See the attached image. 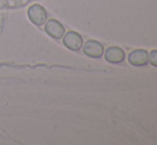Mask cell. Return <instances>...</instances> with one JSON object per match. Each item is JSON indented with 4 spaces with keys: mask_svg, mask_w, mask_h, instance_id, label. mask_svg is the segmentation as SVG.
Here are the masks:
<instances>
[{
    "mask_svg": "<svg viewBox=\"0 0 157 145\" xmlns=\"http://www.w3.org/2000/svg\"><path fill=\"white\" fill-rule=\"evenodd\" d=\"M45 32L50 37L55 39H60L64 36L65 33V28L60 21L56 20V19H50V20H46L45 27H44Z\"/></svg>",
    "mask_w": 157,
    "mask_h": 145,
    "instance_id": "7a4b0ae2",
    "label": "cell"
},
{
    "mask_svg": "<svg viewBox=\"0 0 157 145\" xmlns=\"http://www.w3.org/2000/svg\"><path fill=\"white\" fill-rule=\"evenodd\" d=\"M128 62L134 66H142L149 62V54L144 49H136L128 54Z\"/></svg>",
    "mask_w": 157,
    "mask_h": 145,
    "instance_id": "8992f818",
    "label": "cell"
},
{
    "mask_svg": "<svg viewBox=\"0 0 157 145\" xmlns=\"http://www.w3.org/2000/svg\"><path fill=\"white\" fill-rule=\"evenodd\" d=\"M149 61L153 66L157 67V49L151 51V54H149Z\"/></svg>",
    "mask_w": 157,
    "mask_h": 145,
    "instance_id": "52a82bcc",
    "label": "cell"
},
{
    "mask_svg": "<svg viewBox=\"0 0 157 145\" xmlns=\"http://www.w3.org/2000/svg\"><path fill=\"white\" fill-rule=\"evenodd\" d=\"M28 18L35 26H43L47 20L46 10L40 4H32L28 9Z\"/></svg>",
    "mask_w": 157,
    "mask_h": 145,
    "instance_id": "6da1fadb",
    "label": "cell"
},
{
    "mask_svg": "<svg viewBox=\"0 0 157 145\" xmlns=\"http://www.w3.org/2000/svg\"><path fill=\"white\" fill-rule=\"evenodd\" d=\"M63 44L67 49L72 51H78L83 45V39L79 33L75 31H70L63 36Z\"/></svg>",
    "mask_w": 157,
    "mask_h": 145,
    "instance_id": "3957f363",
    "label": "cell"
},
{
    "mask_svg": "<svg viewBox=\"0 0 157 145\" xmlns=\"http://www.w3.org/2000/svg\"><path fill=\"white\" fill-rule=\"evenodd\" d=\"M83 46V54L90 58H101L104 54V46L99 42L90 39Z\"/></svg>",
    "mask_w": 157,
    "mask_h": 145,
    "instance_id": "277c9868",
    "label": "cell"
},
{
    "mask_svg": "<svg viewBox=\"0 0 157 145\" xmlns=\"http://www.w3.org/2000/svg\"><path fill=\"white\" fill-rule=\"evenodd\" d=\"M105 60L111 64H118L121 63L125 59V52L122 48L112 46L106 49L105 51Z\"/></svg>",
    "mask_w": 157,
    "mask_h": 145,
    "instance_id": "5b68a950",
    "label": "cell"
}]
</instances>
